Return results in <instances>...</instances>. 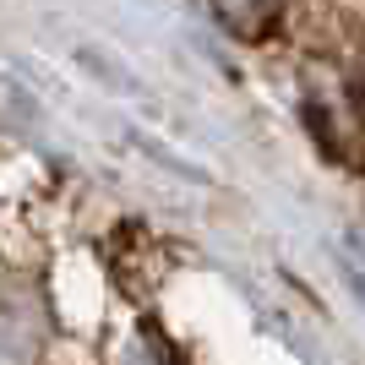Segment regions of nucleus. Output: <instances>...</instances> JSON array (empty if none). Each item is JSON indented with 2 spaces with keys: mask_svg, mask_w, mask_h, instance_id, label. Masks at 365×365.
<instances>
[{
  "mask_svg": "<svg viewBox=\"0 0 365 365\" xmlns=\"http://www.w3.org/2000/svg\"><path fill=\"white\" fill-rule=\"evenodd\" d=\"M38 349H44V311L33 289L22 284L0 289V365H28Z\"/></svg>",
  "mask_w": 365,
  "mask_h": 365,
  "instance_id": "obj_1",
  "label": "nucleus"
},
{
  "mask_svg": "<svg viewBox=\"0 0 365 365\" xmlns=\"http://www.w3.org/2000/svg\"><path fill=\"white\" fill-rule=\"evenodd\" d=\"M218 16L240 33H262L267 16H273V0H218Z\"/></svg>",
  "mask_w": 365,
  "mask_h": 365,
  "instance_id": "obj_2",
  "label": "nucleus"
}]
</instances>
